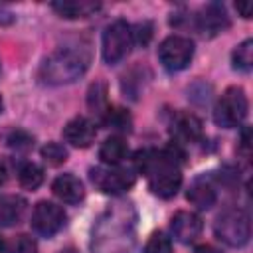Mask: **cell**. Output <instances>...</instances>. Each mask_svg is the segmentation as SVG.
Returning <instances> with one entry per match:
<instances>
[{"label":"cell","instance_id":"1","mask_svg":"<svg viewBox=\"0 0 253 253\" xmlns=\"http://www.w3.org/2000/svg\"><path fill=\"white\" fill-rule=\"evenodd\" d=\"M128 211L130 208H125V204L107 210L93 235L95 253H130L134 243V223L132 217H128Z\"/></svg>","mask_w":253,"mask_h":253},{"label":"cell","instance_id":"2","mask_svg":"<svg viewBox=\"0 0 253 253\" xmlns=\"http://www.w3.org/2000/svg\"><path fill=\"white\" fill-rule=\"evenodd\" d=\"M89 67V55L83 49L59 47L47 55L40 67V79L47 85H67L79 79Z\"/></svg>","mask_w":253,"mask_h":253},{"label":"cell","instance_id":"3","mask_svg":"<svg viewBox=\"0 0 253 253\" xmlns=\"http://www.w3.org/2000/svg\"><path fill=\"white\" fill-rule=\"evenodd\" d=\"M247 109H249V101L245 91L241 87H229L223 91V95L217 99L213 107V121L217 126L223 128L239 126L247 117Z\"/></svg>","mask_w":253,"mask_h":253},{"label":"cell","instance_id":"4","mask_svg":"<svg viewBox=\"0 0 253 253\" xmlns=\"http://www.w3.org/2000/svg\"><path fill=\"white\" fill-rule=\"evenodd\" d=\"M213 229L217 239L229 247H241L251 237V221L243 210H225L217 217Z\"/></svg>","mask_w":253,"mask_h":253},{"label":"cell","instance_id":"5","mask_svg":"<svg viewBox=\"0 0 253 253\" xmlns=\"http://www.w3.org/2000/svg\"><path fill=\"white\" fill-rule=\"evenodd\" d=\"M130 47H132V32L125 20H115L105 28L101 51H103V59L109 65L123 61L128 55Z\"/></svg>","mask_w":253,"mask_h":253},{"label":"cell","instance_id":"6","mask_svg":"<svg viewBox=\"0 0 253 253\" xmlns=\"http://www.w3.org/2000/svg\"><path fill=\"white\" fill-rule=\"evenodd\" d=\"M194 57V42L186 36H168L158 45V61L168 71H180L188 67Z\"/></svg>","mask_w":253,"mask_h":253},{"label":"cell","instance_id":"7","mask_svg":"<svg viewBox=\"0 0 253 253\" xmlns=\"http://www.w3.org/2000/svg\"><path fill=\"white\" fill-rule=\"evenodd\" d=\"M134 172L123 166H97L91 170V182L105 194H123L134 186Z\"/></svg>","mask_w":253,"mask_h":253},{"label":"cell","instance_id":"8","mask_svg":"<svg viewBox=\"0 0 253 253\" xmlns=\"http://www.w3.org/2000/svg\"><path fill=\"white\" fill-rule=\"evenodd\" d=\"M65 225V211L61 206L42 200L34 206L32 211V227L36 233L43 235V237H51L55 235L61 227Z\"/></svg>","mask_w":253,"mask_h":253},{"label":"cell","instance_id":"9","mask_svg":"<svg viewBox=\"0 0 253 253\" xmlns=\"http://www.w3.org/2000/svg\"><path fill=\"white\" fill-rule=\"evenodd\" d=\"M202 217L194 211H188V210H180L172 215V221H170V229H172V235L180 241V243H194L200 233H202Z\"/></svg>","mask_w":253,"mask_h":253},{"label":"cell","instance_id":"10","mask_svg":"<svg viewBox=\"0 0 253 253\" xmlns=\"http://www.w3.org/2000/svg\"><path fill=\"white\" fill-rule=\"evenodd\" d=\"M97 125L87 117H75L63 126V138L75 148H87L95 142Z\"/></svg>","mask_w":253,"mask_h":253},{"label":"cell","instance_id":"11","mask_svg":"<svg viewBox=\"0 0 253 253\" xmlns=\"http://www.w3.org/2000/svg\"><path fill=\"white\" fill-rule=\"evenodd\" d=\"M227 26H229V18L221 4H208L202 10V16H198V28L202 34L215 36L223 32Z\"/></svg>","mask_w":253,"mask_h":253},{"label":"cell","instance_id":"12","mask_svg":"<svg viewBox=\"0 0 253 253\" xmlns=\"http://www.w3.org/2000/svg\"><path fill=\"white\" fill-rule=\"evenodd\" d=\"M51 192L65 204H79L85 198V188L81 180L73 174H61L53 180Z\"/></svg>","mask_w":253,"mask_h":253},{"label":"cell","instance_id":"13","mask_svg":"<svg viewBox=\"0 0 253 253\" xmlns=\"http://www.w3.org/2000/svg\"><path fill=\"white\" fill-rule=\"evenodd\" d=\"M202 121L194 113H180L172 123V132L178 140L196 142L202 138Z\"/></svg>","mask_w":253,"mask_h":253},{"label":"cell","instance_id":"14","mask_svg":"<svg viewBox=\"0 0 253 253\" xmlns=\"http://www.w3.org/2000/svg\"><path fill=\"white\" fill-rule=\"evenodd\" d=\"M99 8H101L99 2H89V0H59V2L51 4V10L67 20L87 18V16L95 14Z\"/></svg>","mask_w":253,"mask_h":253},{"label":"cell","instance_id":"15","mask_svg":"<svg viewBox=\"0 0 253 253\" xmlns=\"http://www.w3.org/2000/svg\"><path fill=\"white\" fill-rule=\"evenodd\" d=\"M188 202L198 210H210L217 202L215 188L206 178H196L188 188Z\"/></svg>","mask_w":253,"mask_h":253},{"label":"cell","instance_id":"16","mask_svg":"<svg viewBox=\"0 0 253 253\" xmlns=\"http://www.w3.org/2000/svg\"><path fill=\"white\" fill-rule=\"evenodd\" d=\"M26 211V200L20 196H2L0 198V225L10 227L22 219Z\"/></svg>","mask_w":253,"mask_h":253},{"label":"cell","instance_id":"17","mask_svg":"<svg viewBox=\"0 0 253 253\" xmlns=\"http://www.w3.org/2000/svg\"><path fill=\"white\" fill-rule=\"evenodd\" d=\"M128 154V146L121 136H109L101 148H99V158L107 166H119Z\"/></svg>","mask_w":253,"mask_h":253},{"label":"cell","instance_id":"18","mask_svg":"<svg viewBox=\"0 0 253 253\" xmlns=\"http://www.w3.org/2000/svg\"><path fill=\"white\" fill-rule=\"evenodd\" d=\"M18 180L20 186L26 190H36L43 182V168L36 162H24L18 170Z\"/></svg>","mask_w":253,"mask_h":253},{"label":"cell","instance_id":"19","mask_svg":"<svg viewBox=\"0 0 253 253\" xmlns=\"http://www.w3.org/2000/svg\"><path fill=\"white\" fill-rule=\"evenodd\" d=\"M87 103H89V109L93 113L99 115V119L103 121V117L107 115L109 111V99H107V85L103 81H97L91 85L89 89V97H87Z\"/></svg>","mask_w":253,"mask_h":253},{"label":"cell","instance_id":"20","mask_svg":"<svg viewBox=\"0 0 253 253\" xmlns=\"http://www.w3.org/2000/svg\"><path fill=\"white\" fill-rule=\"evenodd\" d=\"M231 61H233V67L243 71V73H249L251 67H253V40H245L241 42L233 53H231Z\"/></svg>","mask_w":253,"mask_h":253},{"label":"cell","instance_id":"21","mask_svg":"<svg viewBox=\"0 0 253 253\" xmlns=\"http://www.w3.org/2000/svg\"><path fill=\"white\" fill-rule=\"evenodd\" d=\"M103 123L109 126V128H115V130H121V132H128L130 130V115L125 111V109H111L107 111V115L103 117Z\"/></svg>","mask_w":253,"mask_h":253},{"label":"cell","instance_id":"22","mask_svg":"<svg viewBox=\"0 0 253 253\" xmlns=\"http://www.w3.org/2000/svg\"><path fill=\"white\" fill-rule=\"evenodd\" d=\"M40 154L51 166H59V164H63L67 160V148L63 144H59V142H47V144H43L42 150H40Z\"/></svg>","mask_w":253,"mask_h":253},{"label":"cell","instance_id":"23","mask_svg":"<svg viewBox=\"0 0 253 253\" xmlns=\"http://www.w3.org/2000/svg\"><path fill=\"white\" fill-rule=\"evenodd\" d=\"M144 253H172V241L164 233H152L144 245Z\"/></svg>","mask_w":253,"mask_h":253},{"label":"cell","instance_id":"24","mask_svg":"<svg viewBox=\"0 0 253 253\" xmlns=\"http://www.w3.org/2000/svg\"><path fill=\"white\" fill-rule=\"evenodd\" d=\"M130 32H132V42H136L140 45H146L152 38V24L150 22H140L134 28H130Z\"/></svg>","mask_w":253,"mask_h":253},{"label":"cell","instance_id":"25","mask_svg":"<svg viewBox=\"0 0 253 253\" xmlns=\"http://www.w3.org/2000/svg\"><path fill=\"white\" fill-rule=\"evenodd\" d=\"M8 144L12 148H16V150H28V148L34 146V138L24 130H16V132H12L8 136Z\"/></svg>","mask_w":253,"mask_h":253},{"label":"cell","instance_id":"26","mask_svg":"<svg viewBox=\"0 0 253 253\" xmlns=\"http://www.w3.org/2000/svg\"><path fill=\"white\" fill-rule=\"evenodd\" d=\"M14 253H38V251H36V243H34L28 235H20V239L16 241Z\"/></svg>","mask_w":253,"mask_h":253},{"label":"cell","instance_id":"27","mask_svg":"<svg viewBox=\"0 0 253 253\" xmlns=\"http://www.w3.org/2000/svg\"><path fill=\"white\" fill-rule=\"evenodd\" d=\"M235 10L241 14V18H251L253 16V2H237L235 4Z\"/></svg>","mask_w":253,"mask_h":253},{"label":"cell","instance_id":"28","mask_svg":"<svg viewBox=\"0 0 253 253\" xmlns=\"http://www.w3.org/2000/svg\"><path fill=\"white\" fill-rule=\"evenodd\" d=\"M14 22V16L10 10H6L4 6H0V26H6V24H12Z\"/></svg>","mask_w":253,"mask_h":253},{"label":"cell","instance_id":"29","mask_svg":"<svg viewBox=\"0 0 253 253\" xmlns=\"http://www.w3.org/2000/svg\"><path fill=\"white\" fill-rule=\"evenodd\" d=\"M8 174H10V170H8V164H6V162L0 158V186H2V184L8 180Z\"/></svg>","mask_w":253,"mask_h":253},{"label":"cell","instance_id":"30","mask_svg":"<svg viewBox=\"0 0 253 253\" xmlns=\"http://www.w3.org/2000/svg\"><path fill=\"white\" fill-rule=\"evenodd\" d=\"M196 253H217L213 247H210V245H200L198 249H196Z\"/></svg>","mask_w":253,"mask_h":253},{"label":"cell","instance_id":"31","mask_svg":"<svg viewBox=\"0 0 253 253\" xmlns=\"http://www.w3.org/2000/svg\"><path fill=\"white\" fill-rule=\"evenodd\" d=\"M0 253H10V247H8V243L4 241V237H0Z\"/></svg>","mask_w":253,"mask_h":253},{"label":"cell","instance_id":"32","mask_svg":"<svg viewBox=\"0 0 253 253\" xmlns=\"http://www.w3.org/2000/svg\"><path fill=\"white\" fill-rule=\"evenodd\" d=\"M59 253H79L77 249H73V247H65V249H61Z\"/></svg>","mask_w":253,"mask_h":253},{"label":"cell","instance_id":"33","mask_svg":"<svg viewBox=\"0 0 253 253\" xmlns=\"http://www.w3.org/2000/svg\"><path fill=\"white\" fill-rule=\"evenodd\" d=\"M2 107H4V103H2V97H0V113H2Z\"/></svg>","mask_w":253,"mask_h":253}]
</instances>
